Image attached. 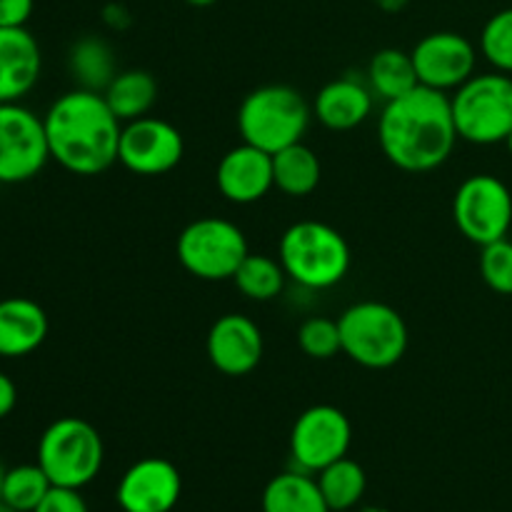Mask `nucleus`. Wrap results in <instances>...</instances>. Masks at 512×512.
Here are the masks:
<instances>
[{"label":"nucleus","instance_id":"28","mask_svg":"<svg viewBox=\"0 0 512 512\" xmlns=\"http://www.w3.org/2000/svg\"><path fill=\"white\" fill-rule=\"evenodd\" d=\"M480 53L498 73L512 75V8L498 10L480 33Z\"/></svg>","mask_w":512,"mask_h":512},{"label":"nucleus","instance_id":"13","mask_svg":"<svg viewBox=\"0 0 512 512\" xmlns=\"http://www.w3.org/2000/svg\"><path fill=\"white\" fill-rule=\"evenodd\" d=\"M418 73V83L425 88L453 93L475 75L478 50L465 35L453 30H438L425 35L410 50Z\"/></svg>","mask_w":512,"mask_h":512},{"label":"nucleus","instance_id":"24","mask_svg":"<svg viewBox=\"0 0 512 512\" xmlns=\"http://www.w3.org/2000/svg\"><path fill=\"white\" fill-rule=\"evenodd\" d=\"M365 83L370 85L375 98L383 103L400 98L418 88V73H415L413 55L400 48H383L370 58Z\"/></svg>","mask_w":512,"mask_h":512},{"label":"nucleus","instance_id":"1","mask_svg":"<svg viewBox=\"0 0 512 512\" xmlns=\"http://www.w3.org/2000/svg\"><path fill=\"white\" fill-rule=\"evenodd\" d=\"M458 140L448 93L418 85L380 110V150L405 173L440 168L453 155Z\"/></svg>","mask_w":512,"mask_h":512},{"label":"nucleus","instance_id":"16","mask_svg":"<svg viewBox=\"0 0 512 512\" xmlns=\"http://www.w3.org/2000/svg\"><path fill=\"white\" fill-rule=\"evenodd\" d=\"M215 185L228 203L253 205L270 193L273 185V155L240 143L220 158Z\"/></svg>","mask_w":512,"mask_h":512},{"label":"nucleus","instance_id":"8","mask_svg":"<svg viewBox=\"0 0 512 512\" xmlns=\"http://www.w3.org/2000/svg\"><path fill=\"white\" fill-rule=\"evenodd\" d=\"M178 260L198 280H233L250 255L248 238L235 223L215 215L193 220L178 235Z\"/></svg>","mask_w":512,"mask_h":512},{"label":"nucleus","instance_id":"35","mask_svg":"<svg viewBox=\"0 0 512 512\" xmlns=\"http://www.w3.org/2000/svg\"><path fill=\"white\" fill-rule=\"evenodd\" d=\"M373 3L378 5L380 10H385V13H400L410 0H373Z\"/></svg>","mask_w":512,"mask_h":512},{"label":"nucleus","instance_id":"33","mask_svg":"<svg viewBox=\"0 0 512 512\" xmlns=\"http://www.w3.org/2000/svg\"><path fill=\"white\" fill-rule=\"evenodd\" d=\"M15 403H18V388H15L13 380L0 370V420L8 418L13 413Z\"/></svg>","mask_w":512,"mask_h":512},{"label":"nucleus","instance_id":"23","mask_svg":"<svg viewBox=\"0 0 512 512\" xmlns=\"http://www.w3.org/2000/svg\"><path fill=\"white\" fill-rule=\"evenodd\" d=\"M103 98L120 123H130L153 110L158 100V80L148 70H120L105 88Z\"/></svg>","mask_w":512,"mask_h":512},{"label":"nucleus","instance_id":"14","mask_svg":"<svg viewBox=\"0 0 512 512\" xmlns=\"http://www.w3.org/2000/svg\"><path fill=\"white\" fill-rule=\"evenodd\" d=\"M183 493L180 470L165 458H143L120 478L115 500L123 512H170Z\"/></svg>","mask_w":512,"mask_h":512},{"label":"nucleus","instance_id":"32","mask_svg":"<svg viewBox=\"0 0 512 512\" xmlns=\"http://www.w3.org/2000/svg\"><path fill=\"white\" fill-rule=\"evenodd\" d=\"M35 0H0V28H25Z\"/></svg>","mask_w":512,"mask_h":512},{"label":"nucleus","instance_id":"27","mask_svg":"<svg viewBox=\"0 0 512 512\" xmlns=\"http://www.w3.org/2000/svg\"><path fill=\"white\" fill-rule=\"evenodd\" d=\"M50 488H53V483L38 463L15 465V468L5 470L3 503L18 512H33Z\"/></svg>","mask_w":512,"mask_h":512},{"label":"nucleus","instance_id":"22","mask_svg":"<svg viewBox=\"0 0 512 512\" xmlns=\"http://www.w3.org/2000/svg\"><path fill=\"white\" fill-rule=\"evenodd\" d=\"M320 158L300 140L273 155V185L288 198H308L320 185Z\"/></svg>","mask_w":512,"mask_h":512},{"label":"nucleus","instance_id":"7","mask_svg":"<svg viewBox=\"0 0 512 512\" xmlns=\"http://www.w3.org/2000/svg\"><path fill=\"white\" fill-rule=\"evenodd\" d=\"M458 138L473 145H498L512 133V75L475 73L450 95Z\"/></svg>","mask_w":512,"mask_h":512},{"label":"nucleus","instance_id":"6","mask_svg":"<svg viewBox=\"0 0 512 512\" xmlns=\"http://www.w3.org/2000/svg\"><path fill=\"white\" fill-rule=\"evenodd\" d=\"M103 460V438L83 418L53 420L38 440V465L58 488L83 490L98 478Z\"/></svg>","mask_w":512,"mask_h":512},{"label":"nucleus","instance_id":"2","mask_svg":"<svg viewBox=\"0 0 512 512\" xmlns=\"http://www.w3.org/2000/svg\"><path fill=\"white\" fill-rule=\"evenodd\" d=\"M50 158L73 175H100L118 163L123 123L103 93L75 88L60 95L43 115Z\"/></svg>","mask_w":512,"mask_h":512},{"label":"nucleus","instance_id":"21","mask_svg":"<svg viewBox=\"0 0 512 512\" xmlns=\"http://www.w3.org/2000/svg\"><path fill=\"white\" fill-rule=\"evenodd\" d=\"M68 70L78 88L93 93H105L110 80L120 73L113 48L98 35H83L75 40L68 53Z\"/></svg>","mask_w":512,"mask_h":512},{"label":"nucleus","instance_id":"34","mask_svg":"<svg viewBox=\"0 0 512 512\" xmlns=\"http://www.w3.org/2000/svg\"><path fill=\"white\" fill-rule=\"evenodd\" d=\"M103 20L105 25H110L113 30H125L130 25V13L125 10V5L110 3L108 8L103 10Z\"/></svg>","mask_w":512,"mask_h":512},{"label":"nucleus","instance_id":"20","mask_svg":"<svg viewBox=\"0 0 512 512\" xmlns=\"http://www.w3.org/2000/svg\"><path fill=\"white\" fill-rule=\"evenodd\" d=\"M263 512H330L318 480L305 470L280 473L265 485Z\"/></svg>","mask_w":512,"mask_h":512},{"label":"nucleus","instance_id":"18","mask_svg":"<svg viewBox=\"0 0 512 512\" xmlns=\"http://www.w3.org/2000/svg\"><path fill=\"white\" fill-rule=\"evenodd\" d=\"M373 103L375 95L365 80L343 75V78L330 80L320 88V93L315 95L313 113L328 130L345 133V130L358 128L370 118Z\"/></svg>","mask_w":512,"mask_h":512},{"label":"nucleus","instance_id":"12","mask_svg":"<svg viewBox=\"0 0 512 512\" xmlns=\"http://www.w3.org/2000/svg\"><path fill=\"white\" fill-rule=\"evenodd\" d=\"M185 143L173 123L153 115L123 123L118 145V163L143 178H155L178 168Z\"/></svg>","mask_w":512,"mask_h":512},{"label":"nucleus","instance_id":"25","mask_svg":"<svg viewBox=\"0 0 512 512\" xmlns=\"http://www.w3.org/2000/svg\"><path fill=\"white\" fill-rule=\"evenodd\" d=\"M315 475H318L315 480H318V488L330 512L353 510L355 505H360L365 488H368V475H365L363 465L350 460L348 455L330 463L328 468Z\"/></svg>","mask_w":512,"mask_h":512},{"label":"nucleus","instance_id":"26","mask_svg":"<svg viewBox=\"0 0 512 512\" xmlns=\"http://www.w3.org/2000/svg\"><path fill=\"white\" fill-rule=\"evenodd\" d=\"M285 280L288 275H285L280 260L260 253H250L238 273L233 275V283L238 285L240 293L255 303H268V300L278 298L285 288Z\"/></svg>","mask_w":512,"mask_h":512},{"label":"nucleus","instance_id":"40","mask_svg":"<svg viewBox=\"0 0 512 512\" xmlns=\"http://www.w3.org/2000/svg\"><path fill=\"white\" fill-rule=\"evenodd\" d=\"M505 145H508V153L512 155V133L508 135V140H505Z\"/></svg>","mask_w":512,"mask_h":512},{"label":"nucleus","instance_id":"19","mask_svg":"<svg viewBox=\"0 0 512 512\" xmlns=\"http://www.w3.org/2000/svg\"><path fill=\"white\" fill-rule=\"evenodd\" d=\"M48 315L30 298L0 300V358H25L48 338Z\"/></svg>","mask_w":512,"mask_h":512},{"label":"nucleus","instance_id":"10","mask_svg":"<svg viewBox=\"0 0 512 512\" xmlns=\"http://www.w3.org/2000/svg\"><path fill=\"white\" fill-rule=\"evenodd\" d=\"M50 160L40 115L20 103H0V183H25Z\"/></svg>","mask_w":512,"mask_h":512},{"label":"nucleus","instance_id":"5","mask_svg":"<svg viewBox=\"0 0 512 512\" xmlns=\"http://www.w3.org/2000/svg\"><path fill=\"white\" fill-rule=\"evenodd\" d=\"M343 353L368 370L393 368L408 350V325L388 303L363 300L338 318Z\"/></svg>","mask_w":512,"mask_h":512},{"label":"nucleus","instance_id":"15","mask_svg":"<svg viewBox=\"0 0 512 512\" xmlns=\"http://www.w3.org/2000/svg\"><path fill=\"white\" fill-rule=\"evenodd\" d=\"M263 333L248 315L225 313L210 325L205 353L213 368L228 378H243L253 373L263 360Z\"/></svg>","mask_w":512,"mask_h":512},{"label":"nucleus","instance_id":"38","mask_svg":"<svg viewBox=\"0 0 512 512\" xmlns=\"http://www.w3.org/2000/svg\"><path fill=\"white\" fill-rule=\"evenodd\" d=\"M360 512H388L385 508H375V505H368V508H363Z\"/></svg>","mask_w":512,"mask_h":512},{"label":"nucleus","instance_id":"36","mask_svg":"<svg viewBox=\"0 0 512 512\" xmlns=\"http://www.w3.org/2000/svg\"><path fill=\"white\" fill-rule=\"evenodd\" d=\"M188 5H193V8H208V5L218 3V0H185Z\"/></svg>","mask_w":512,"mask_h":512},{"label":"nucleus","instance_id":"4","mask_svg":"<svg viewBox=\"0 0 512 512\" xmlns=\"http://www.w3.org/2000/svg\"><path fill=\"white\" fill-rule=\"evenodd\" d=\"M308 100L290 85H260L250 90L238 108V133L243 143L275 155L300 143L310 125Z\"/></svg>","mask_w":512,"mask_h":512},{"label":"nucleus","instance_id":"30","mask_svg":"<svg viewBox=\"0 0 512 512\" xmlns=\"http://www.w3.org/2000/svg\"><path fill=\"white\" fill-rule=\"evenodd\" d=\"M480 275L490 290L498 295H512V243L508 238L483 245Z\"/></svg>","mask_w":512,"mask_h":512},{"label":"nucleus","instance_id":"31","mask_svg":"<svg viewBox=\"0 0 512 512\" xmlns=\"http://www.w3.org/2000/svg\"><path fill=\"white\" fill-rule=\"evenodd\" d=\"M33 512H90V510H88V503H85V498L80 495V490L58 488V485H53V488L48 490V495L40 500V505Z\"/></svg>","mask_w":512,"mask_h":512},{"label":"nucleus","instance_id":"11","mask_svg":"<svg viewBox=\"0 0 512 512\" xmlns=\"http://www.w3.org/2000/svg\"><path fill=\"white\" fill-rule=\"evenodd\" d=\"M353 443V425L335 405H313L303 410L290 430V455L305 473H320L345 458Z\"/></svg>","mask_w":512,"mask_h":512},{"label":"nucleus","instance_id":"41","mask_svg":"<svg viewBox=\"0 0 512 512\" xmlns=\"http://www.w3.org/2000/svg\"><path fill=\"white\" fill-rule=\"evenodd\" d=\"M0 188H3V183H0Z\"/></svg>","mask_w":512,"mask_h":512},{"label":"nucleus","instance_id":"29","mask_svg":"<svg viewBox=\"0 0 512 512\" xmlns=\"http://www.w3.org/2000/svg\"><path fill=\"white\" fill-rule=\"evenodd\" d=\"M298 345L308 358L330 360L343 353V340H340L338 320L315 315L308 318L298 330Z\"/></svg>","mask_w":512,"mask_h":512},{"label":"nucleus","instance_id":"37","mask_svg":"<svg viewBox=\"0 0 512 512\" xmlns=\"http://www.w3.org/2000/svg\"><path fill=\"white\" fill-rule=\"evenodd\" d=\"M3 478H5V465L0 463V503H3Z\"/></svg>","mask_w":512,"mask_h":512},{"label":"nucleus","instance_id":"9","mask_svg":"<svg viewBox=\"0 0 512 512\" xmlns=\"http://www.w3.org/2000/svg\"><path fill=\"white\" fill-rule=\"evenodd\" d=\"M453 220L460 233L480 248L508 238L512 225L510 188L490 173L470 175L455 190Z\"/></svg>","mask_w":512,"mask_h":512},{"label":"nucleus","instance_id":"3","mask_svg":"<svg viewBox=\"0 0 512 512\" xmlns=\"http://www.w3.org/2000/svg\"><path fill=\"white\" fill-rule=\"evenodd\" d=\"M278 260L293 283L308 290H328L343 283L353 258L338 228L320 220H298L280 238Z\"/></svg>","mask_w":512,"mask_h":512},{"label":"nucleus","instance_id":"17","mask_svg":"<svg viewBox=\"0 0 512 512\" xmlns=\"http://www.w3.org/2000/svg\"><path fill=\"white\" fill-rule=\"evenodd\" d=\"M43 68L40 45L28 28H0V103H20Z\"/></svg>","mask_w":512,"mask_h":512},{"label":"nucleus","instance_id":"39","mask_svg":"<svg viewBox=\"0 0 512 512\" xmlns=\"http://www.w3.org/2000/svg\"><path fill=\"white\" fill-rule=\"evenodd\" d=\"M0 512H18V510H13V508H10V505L0 503Z\"/></svg>","mask_w":512,"mask_h":512}]
</instances>
